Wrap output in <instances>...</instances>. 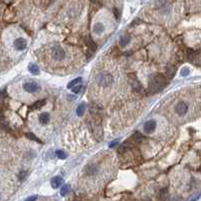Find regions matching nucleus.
Wrapping results in <instances>:
<instances>
[{"mask_svg":"<svg viewBox=\"0 0 201 201\" xmlns=\"http://www.w3.org/2000/svg\"><path fill=\"white\" fill-rule=\"evenodd\" d=\"M14 47L16 48V49H18V50H23V49H25V48L27 47V41H26V39H24L22 37H19V38H16L14 40Z\"/></svg>","mask_w":201,"mask_h":201,"instance_id":"obj_8","label":"nucleus"},{"mask_svg":"<svg viewBox=\"0 0 201 201\" xmlns=\"http://www.w3.org/2000/svg\"><path fill=\"white\" fill-rule=\"evenodd\" d=\"M104 30H105V26H104L103 23L98 22V23H96L95 25H94V32H95V33L101 34V33H103Z\"/></svg>","mask_w":201,"mask_h":201,"instance_id":"obj_12","label":"nucleus"},{"mask_svg":"<svg viewBox=\"0 0 201 201\" xmlns=\"http://www.w3.org/2000/svg\"><path fill=\"white\" fill-rule=\"evenodd\" d=\"M157 127V123L155 120H150L148 122L145 123L144 125V130L147 134H152L153 132L155 131V129Z\"/></svg>","mask_w":201,"mask_h":201,"instance_id":"obj_7","label":"nucleus"},{"mask_svg":"<svg viewBox=\"0 0 201 201\" xmlns=\"http://www.w3.org/2000/svg\"><path fill=\"white\" fill-rule=\"evenodd\" d=\"M166 79L165 78L160 74L157 75H152L149 79V88L152 92H160L162 88H165L166 86Z\"/></svg>","mask_w":201,"mask_h":201,"instance_id":"obj_1","label":"nucleus"},{"mask_svg":"<svg viewBox=\"0 0 201 201\" xmlns=\"http://www.w3.org/2000/svg\"><path fill=\"white\" fill-rule=\"evenodd\" d=\"M62 182H63V180H62V178L60 176H55V177H53V178L50 180L51 187L54 188V189L58 188L60 185L62 184Z\"/></svg>","mask_w":201,"mask_h":201,"instance_id":"obj_10","label":"nucleus"},{"mask_svg":"<svg viewBox=\"0 0 201 201\" xmlns=\"http://www.w3.org/2000/svg\"><path fill=\"white\" fill-rule=\"evenodd\" d=\"M44 104H45V101L42 100V101H37V102H35L33 104V106H32V109H34V110H38V109L42 108L44 106Z\"/></svg>","mask_w":201,"mask_h":201,"instance_id":"obj_18","label":"nucleus"},{"mask_svg":"<svg viewBox=\"0 0 201 201\" xmlns=\"http://www.w3.org/2000/svg\"><path fill=\"white\" fill-rule=\"evenodd\" d=\"M36 199H37V196H36V195H33V196L28 197V198H26L24 201H35Z\"/></svg>","mask_w":201,"mask_h":201,"instance_id":"obj_26","label":"nucleus"},{"mask_svg":"<svg viewBox=\"0 0 201 201\" xmlns=\"http://www.w3.org/2000/svg\"><path fill=\"white\" fill-rule=\"evenodd\" d=\"M25 136L27 137L28 139H30V140H33V141H35V142H38V143L40 142V141H39V140H38L37 138H36V137H35V135L31 134V133H26V134H25Z\"/></svg>","mask_w":201,"mask_h":201,"instance_id":"obj_21","label":"nucleus"},{"mask_svg":"<svg viewBox=\"0 0 201 201\" xmlns=\"http://www.w3.org/2000/svg\"><path fill=\"white\" fill-rule=\"evenodd\" d=\"M22 87L24 91L29 92V94H34V92H37L40 90V86L36 82H26L23 83Z\"/></svg>","mask_w":201,"mask_h":201,"instance_id":"obj_4","label":"nucleus"},{"mask_svg":"<svg viewBox=\"0 0 201 201\" xmlns=\"http://www.w3.org/2000/svg\"><path fill=\"white\" fill-rule=\"evenodd\" d=\"M142 135L140 134V133H136V134L134 135V138L137 140V141H140V140H142Z\"/></svg>","mask_w":201,"mask_h":201,"instance_id":"obj_25","label":"nucleus"},{"mask_svg":"<svg viewBox=\"0 0 201 201\" xmlns=\"http://www.w3.org/2000/svg\"><path fill=\"white\" fill-rule=\"evenodd\" d=\"M99 172V168L96 164H88V166L84 168V173L88 176H96Z\"/></svg>","mask_w":201,"mask_h":201,"instance_id":"obj_6","label":"nucleus"},{"mask_svg":"<svg viewBox=\"0 0 201 201\" xmlns=\"http://www.w3.org/2000/svg\"><path fill=\"white\" fill-rule=\"evenodd\" d=\"M50 55L52 59L56 60V62H62V60L66 58V50L62 46L54 45L50 48Z\"/></svg>","mask_w":201,"mask_h":201,"instance_id":"obj_3","label":"nucleus"},{"mask_svg":"<svg viewBox=\"0 0 201 201\" xmlns=\"http://www.w3.org/2000/svg\"><path fill=\"white\" fill-rule=\"evenodd\" d=\"M70 191H71V186L70 185H63L62 186V190H60V194H62V196H64V195H66L67 193H70Z\"/></svg>","mask_w":201,"mask_h":201,"instance_id":"obj_19","label":"nucleus"},{"mask_svg":"<svg viewBox=\"0 0 201 201\" xmlns=\"http://www.w3.org/2000/svg\"><path fill=\"white\" fill-rule=\"evenodd\" d=\"M26 177V172L25 171H21L19 173V178H20V180H23L24 178Z\"/></svg>","mask_w":201,"mask_h":201,"instance_id":"obj_24","label":"nucleus"},{"mask_svg":"<svg viewBox=\"0 0 201 201\" xmlns=\"http://www.w3.org/2000/svg\"><path fill=\"white\" fill-rule=\"evenodd\" d=\"M188 111V105L185 102H179L176 105L175 107V112L177 113V115L179 116H184Z\"/></svg>","mask_w":201,"mask_h":201,"instance_id":"obj_5","label":"nucleus"},{"mask_svg":"<svg viewBox=\"0 0 201 201\" xmlns=\"http://www.w3.org/2000/svg\"><path fill=\"white\" fill-rule=\"evenodd\" d=\"M130 37L128 35H123L122 37L120 38V46L121 47H126L129 43H130Z\"/></svg>","mask_w":201,"mask_h":201,"instance_id":"obj_13","label":"nucleus"},{"mask_svg":"<svg viewBox=\"0 0 201 201\" xmlns=\"http://www.w3.org/2000/svg\"><path fill=\"white\" fill-rule=\"evenodd\" d=\"M80 82H82V78H76V79H75L74 80H71V82L67 84V88H74L75 86H78V83H79Z\"/></svg>","mask_w":201,"mask_h":201,"instance_id":"obj_17","label":"nucleus"},{"mask_svg":"<svg viewBox=\"0 0 201 201\" xmlns=\"http://www.w3.org/2000/svg\"><path fill=\"white\" fill-rule=\"evenodd\" d=\"M86 43H87L88 47L90 48V49H92V51H95V50L96 49V44L94 42V40H92V38L88 37L87 40H86Z\"/></svg>","mask_w":201,"mask_h":201,"instance_id":"obj_15","label":"nucleus"},{"mask_svg":"<svg viewBox=\"0 0 201 201\" xmlns=\"http://www.w3.org/2000/svg\"><path fill=\"white\" fill-rule=\"evenodd\" d=\"M56 156H58L59 159H66V153H64L62 150H58V151H56Z\"/></svg>","mask_w":201,"mask_h":201,"instance_id":"obj_20","label":"nucleus"},{"mask_svg":"<svg viewBox=\"0 0 201 201\" xmlns=\"http://www.w3.org/2000/svg\"><path fill=\"white\" fill-rule=\"evenodd\" d=\"M199 196H200V194H197L196 196H194L193 198H191L189 201H197V200H198V198H199Z\"/></svg>","mask_w":201,"mask_h":201,"instance_id":"obj_29","label":"nucleus"},{"mask_svg":"<svg viewBox=\"0 0 201 201\" xmlns=\"http://www.w3.org/2000/svg\"><path fill=\"white\" fill-rule=\"evenodd\" d=\"M28 71H29L32 75H38L39 74V67L37 64H34V63H30L28 66Z\"/></svg>","mask_w":201,"mask_h":201,"instance_id":"obj_14","label":"nucleus"},{"mask_svg":"<svg viewBox=\"0 0 201 201\" xmlns=\"http://www.w3.org/2000/svg\"><path fill=\"white\" fill-rule=\"evenodd\" d=\"M114 13L116 14V17H117V18H119V16H120V13H119V11H118V9H117L116 7L114 8Z\"/></svg>","mask_w":201,"mask_h":201,"instance_id":"obj_28","label":"nucleus"},{"mask_svg":"<svg viewBox=\"0 0 201 201\" xmlns=\"http://www.w3.org/2000/svg\"><path fill=\"white\" fill-rule=\"evenodd\" d=\"M189 68H187V67H183L182 70H181V75H183V76H186V75H189Z\"/></svg>","mask_w":201,"mask_h":201,"instance_id":"obj_23","label":"nucleus"},{"mask_svg":"<svg viewBox=\"0 0 201 201\" xmlns=\"http://www.w3.org/2000/svg\"><path fill=\"white\" fill-rule=\"evenodd\" d=\"M96 82L102 88H109L114 82V76L109 72H101L96 78Z\"/></svg>","mask_w":201,"mask_h":201,"instance_id":"obj_2","label":"nucleus"},{"mask_svg":"<svg viewBox=\"0 0 201 201\" xmlns=\"http://www.w3.org/2000/svg\"><path fill=\"white\" fill-rule=\"evenodd\" d=\"M142 201H152V200H151L150 198H148V197H146V198H144Z\"/></svg>","mask_w":201,"mask_h":201,"instance_id":"obj_30","label":"nucleus"},{"mask_svg":"<svg viewBox=\"0 0 201 201\" xmlns=\"http://www.w3.org/2000/svg\"><path fill=\"white\" fill-rule=\"evenodd\" d=\"M84 112H86V104L83 103L78 107V109H76V114H78L79 117H82L84 114Z\"/></svg>","mask_w":201,"mask_h":201,"instance_id":"obj_16","label":"nucleus"},{"mask_svg":"<svg viewBox=\"0 0 201 201\" xmlns=\"http://www.w3.org/2000/svg\"><path fill=\"white\" fill-rule=\"evenodd\" d=\"M49 119H50V116H49V114H48V113H46V112L41 113V114H40L39 117H38L39 123L42 124V125H46L48 122H49Z\"/></svg>","mask_w":201,"mask_h":201,"instance_id":"obj_11","label":"nucleus"},{"mask_svg":"<svg viewBox=\"0 0 201 201\" xmlns=\"http://www.w3.org/2000/svg\"><path fill=\"white\" fill-rule=\"evenodd\" d=\"M130 83H131V86L132 88H134L136 92H141L142 91V86H141V83H139L138 79H137V76L135 75H130Z\"/></svg>","mask_w":201,"mask_h":201,"instance_id":"obj_9","label":"nucleus"},{"mask_svg":"<svg viewBox=\"0 0 201 201\" xmlns=\"http://www.w3.org/2000/svg\"><path fill=\"white\" fill-rule=\"evenodd\" d=\"M119 143V140H116V141H113L112 143H110V147L112 148V147H114V146H116L117 144Z\"/></svg>","mask_w":201,"mask_h":201,"instance_id":"obj_27","label":"nucleus"},{"mask_svg":"<svg viewBox=\"0 0 201 201\" xmlns=\"http://www.w3.org/2000/svg\"><path fill=\"white\" fill-rule=\"evenodd\" d=\"M82 88H83V87L80 86V84H79V86H75L74 88H72V92H74L75 94H79L80 91H82Z\"/></svg>","mask_w":201,"mask_h":201,"instance_id":"obj_22","label":"nucleus"}]
</instances>
